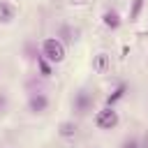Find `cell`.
Instances as JSON below:
<instances>
[{"instance_id":"7c38bea8","label":"cell","mask_w":148,"mask_h":148,"mask_svg":"<svg viewBox=\"0 0 148 148\" xmlns=\"http://www.w3.org/2000/svg\"><path fill=\"white\" fill-rule=\"evenodd\" d=\"M37 65H39L42 76H51V65H49V60H46L44 56H37Z\"/></svg>"},{"instance_id":"3957f363","label":"cell","mask_w":148,"mask_h":148,"mask_svg":"<svg viewBox=\"0 0 148 148\" xmlns=\"http://www.w3.org/2000/svg\"><path fill=\"white\" fill-rule=\"evenodd\" d=\"M72 109L76 116H86L90 109H92V92L88 88H81L74 92V99H72Z\"/></svg>"},{"instance_id":"30bf717a","label":"cell","mask_w":148,"mask_h":148,"mask_svg":"<svg viewBox=\"0 0 148 148\" xmlns=\"http://www.w3.org/2000/svg\"><path fill=\"white\" fill-rule=\"evenodd\" d=\"M125 90H127V86H125V83H120V86H118V88H116V90H113V92L106 97V104H109V106H113V104H116V102H118V99L125 95Z\"/></svg>"},{"instance_id":"9c48e42d","label":"cell","mask_w":148,"mask_h":148,"mask_svg":"<svg viewBox=\"0 0 148 148\" xmlns=\"http://www.w3.org/2000/svg\"><path fill=\"white\" fill-rule=\"evenodd\" d=\"M58 37H60L65 44H72V42H76V37H79V30H76V28H72V25H60Z\"/></svg>"},{"instance_id":"4fadbf2b","label":"cell","mask_w":148,"mask_h":148,"mask_svg":"<svg viewBox=\"0 0 148 148\" xmlns=\"http://www.w3.org/2000/svg\"><path fill=\"white\" fill-rule=\"evenodd\" d=\"M120 148H141V141L136 139V136H127L125 141H123V146Z\"/></svg>"},{"instance_id":"9a60e30c","label":"cell","mask_w":148,"mask_h":148,"mask_svg":"<svg viewBox=\"0 0 148 148\" xmlns=\"http://www.w3.org/2000/svg\"><path fill=\"white\" fill-rule=\"evenodd\" d=\"M141 148H148V132H146L143 139H141Z\"/></svg>"},{"instance_id":"6da1fadb","label":"cell","mask_w":148,"mask_h":148,"mask_svg":"<svg viewBox=\"0 0 148 148\" xmlns=\"http://www.w3.org/2000/svg\"><path fill=\"white\" fill-rule=\"evenodd\" d=\"M39 56H44L49 62H62L65 56H67V49H65V42L60 37H46L42 39V46H39Z\"/></svg>"},{"instance_id":"ba28073f","label":"cell","mask_w":148,"mask_h":148,"mask_svg":"<svg viewBox=\"0 0 148 148\" xmlns=\"http://www.w3.org/2000/svg\"><path fill=\"white\" fill-rule=\"evenodd\" d=\"M76 123L74 120H62L60 125H58V134L62 136V139H74L76 136Z\"/></svg>"},{"instance_id":"5bb4252c","label":"cell","mask_w":148,"mask_h":148,"mask_svg":"<svg viewBox=\"0 0 148 148\" xmlns=\"http://www.w3.org/2000/svg\"><path fill=\"white\" fill-rule=\"evenodd\" d=\"M7 104H9V99H7V95H5V92H0V113H5V109H7Z\"/></svg>"},{"instance_id":"8fae6325","label":"cell","mask_w":148,"mask_h":148,"mask_svg":"<svg viewBox=\"0 0 148 148\" xmlns=\"http://www.w3.org/2000/svg\"><path fill=\"white\" fill-rule=\"evenodd\" d=\"M141 7H143V0H132V7H130V21H136V18H139Z\"/></svg>"},{"instance_id":"5b68a950","label":"cell","mask_w":148,"mask_h":148,"mask_svg":"<svg viewBox=\"0 0 148 148\" xmlns=\"http://www.w3.org/2000/svg\"><path fill=\"white\" fill-rule=\"evenodd\" d=\"M109 69H111V56L104 53V51L95 53V56H92V72H97V74H109Z\"/></svg>"},{"instance_id":"277c9868","label":"cell","mask_w":148,"mask_h":148,"mask_svg":"<svg viewBox=\"0 0 148 148\" xmlns=\"http://www.w3.org/2000/svg\"><path fill=\"white\" fill-rule=\"evenodd\" d=\"M49 104H51V99H49V95L46 92H42V90H35V92H30V97H28V111L30 113H44L46 109H49Z\"/></svg>"},{"instance_id":"8992f818","label":"cell","mask_w":148,"mask_h":148,"mask_svg":"<svg viewBox=\"0 0 148 148\" xmlns=\"http://www.w3.org/2000/svg\"><path fill=\"white\" fill-rule=\"evenodd\" d=\"M18 16V7L9 0H0V23H12Z\"/></svg>"},{"instance_id":"7a4b0ae2","label":"cell","mask_w":148,"mask_h":148,"mask_svg":"<svg viewBox=\"0 0 148 148\" xmlns=\"http://www.w3.org/2000/svg\"><path fill=\"white\" fill-rule=\"evenodd\" d=\"M118 123H120V116H118V111H116L113 106H109V104L95 113V125H97L99 130H113Z\"/></svg>"},{"instance_id":"52a82bcc","label":"cell","mask_w":148,"mask_h":148,"mask_svg":"<svg viewBox=\"0 0 148 148\" xmlns=\"http://www.w3.org/2000/svg\"><path fill=\"white\" fill-rule=\"evenodd\" d=\"M102 23H104L109 30H118L123 21H120V16H118L116 9H104V14H102Z\"/></svg>"}]
</instances>
